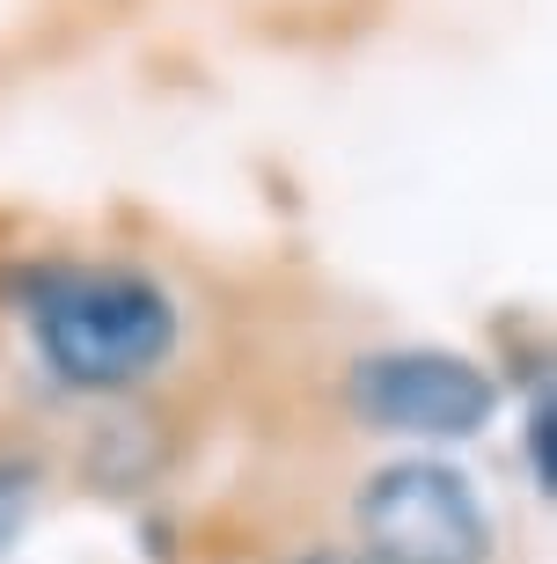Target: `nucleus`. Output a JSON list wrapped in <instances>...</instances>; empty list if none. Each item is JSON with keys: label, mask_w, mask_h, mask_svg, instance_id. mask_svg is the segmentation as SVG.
I'll list each match as a JSON object with an SVG mask.
<instances>
[{"label": "nucleus", "mask_w": 557, "mask_h": 564, "mask_svg": "<svg viewBox=\"0 0 557 564\" xmlns=\"http://www.w3.org/2000/svg\"><path fill=\"white\" fill-rule=\"evenodd\" d=\"M30 330L66 389H132L176 352V301L140 272H60L44 279Z\"/></svg>", "instance_id": "f257e3e1"}, {"label": "nucleus", "mask_w": 557, "mask_h": 564, "mask_svg": "<svg viewBox=\"0 0 557 564\" xmlns=\"http://www.w3.org/2000/svg\"><path fill=\"white\" fill-rule=\"evenodd\" d=\"M360 543L374 564H484L492 521L462 469L448 462H389L360 491Z\"/></svg>", "instance_id": "f03ea898"}, {"label": "nucleus", "mask_w": 557, "mask_h": 564, "mask_svg": "<svg viewBox=\"0 0 557 564\" xmlns=\"http://www.w3.org/2000/svg\"><path fill=\"white\" fill-rule=\"evenodd\" d=\"M345 403L360 411L367 433L404 440H470L492 425L499 389L492 375L462 352H367L345 381Z\"/></svg>", "instance_id": "7ed1b4c3"}, {"label": "nucleus", "mask_w": 557, "mask_h": 564, "mask_svg": "<svg viewBox=\"0 0 557 564\" xmlns=\"http://www.w3.org/2000/svg\"><path fill=\"white\" fill-rule=\"evenodd\" d=\"M528 477L550 491L557 469H550V389H536V403H528Z\"/></svg>", "instance_id": "20e7f679"}, {"label": "nucleus", "mask_w": 557, "mask_h": 564, "mask_svg": "<svg viewBox=\"0 0 557 564\" xmlns=\"http://www.w3.org/2000/svg\"><path fill=\"white\" fill-rule=\"evenodd\" d=\"M301 564H360V557H345V550H309Z\"/></svg>", "instance_id": "39448f33"}]
</instances>
